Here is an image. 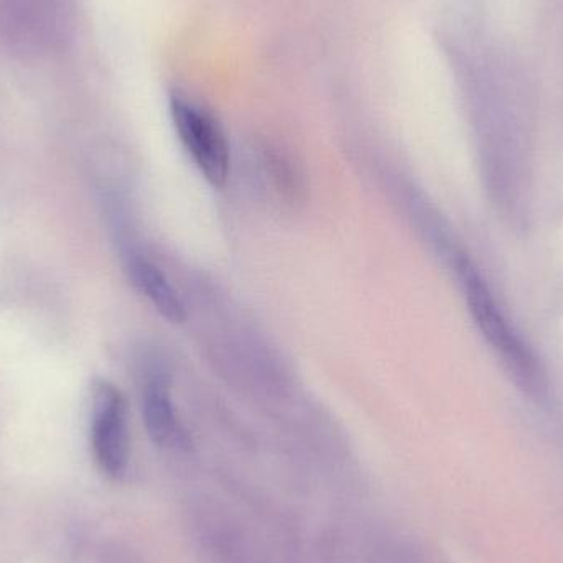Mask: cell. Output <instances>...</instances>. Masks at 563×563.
<instances>
[{
  "label": "cell",
  "instance_id": "7a4b0ae2",
  "mask_svg": "<svg viewBox=\"0 0 563 563\" xmlns=\"http://www.w3.org/2000/svg\"><path fill=\"white\" fill-rule=\"evenodd\" d=\"M170 115L178 141L201 177L214 188H223L231 174V147L227 132L203 106L174 92Z\"/></svg>",
  "mask_w": 563,
  "mask_h": 563
},
{
  "label": "cell",
  "instance_id": "5b68a950",
  "mask_svg": "<svg viewBox=\"0 0 563 563\" xmlns=\"http://www.w3.org/2000/svg\"><path fill=\"white\" fill-rule=\"evenodd\" d=\"M142 417L145 430L155 445L162 449H180L187 445V430L181 426L172 397L170 383L164 374H154L145 383Z\"/></svg>",
  "mask_w": 563,
  "mask_h": 563
},
{
  "label": "cell",
  "instance_id": "8992f818",
  "mask_svg": "<svg viewBox=\"0 0 563 563\" xmlns=\"http://www.w3.org/2000/svg\"><path fill=\"white\" fill-rule=\"evenodd\" d=\"M129 279L139 294L154 307V310L170 323H184L187 320V305L167 274L147 257L134 254L129 257Z\"/></svg>",
  "mask_w": 563,
  "mask_h": 563
},
{
  "label": "cell",
  "instance_id": "277c9868",
  "mask_svg": "<svg viewBox=\"0 0 563 563\" xmlns=\"http://www.w3.org/2000/svg\"><path fill=\"white\" fill-rule=\"evenodd\" d=\"M68 0H0V30L26 52L52 48L68 32Z\"/></svg>",
  "mask_w": 563,
  "mask_h": 563
},
{
  "label": "cell",
  "instance_id": "6da1fadb",
  "mask_svg": "<svg viewBox=\"0 0 563 563\" xmlns=\"http://www.w3.org/2000/svg\"><path fill=\"white\" fill-rule=\"evenodd\" d=\"M455 271L459 279L462 280L470 313L486 343L498 354L516 383L521 384L529 393H539L544 384H542V371L538 360L503 313L488 284L479 276L472 261L466 260L462 254L455 256Z\"/></svg>",
  "mask_w": 563,
  "mask_h": 563
},
{
  "label": "cell",
  "instance_id": "3957f363",
  "mask_svg": "<svg viewBox=\"0 0 563 563\" xmlns=\"http://www.w3.org/2000/svg\"><path fill=\"white\" fill-rule=\"evenodd\" d=\"M91 445L99 470L109 478H121L131 459L128 404L109 380L92 386Z\"/></svg>",
  "mask_w": 563,
  "mask_h": 563
}]
</instances>
